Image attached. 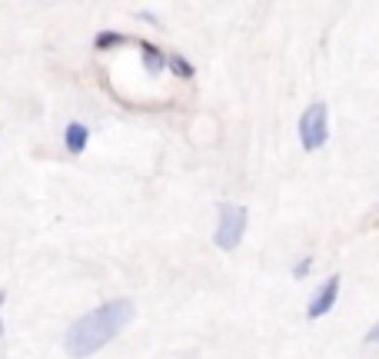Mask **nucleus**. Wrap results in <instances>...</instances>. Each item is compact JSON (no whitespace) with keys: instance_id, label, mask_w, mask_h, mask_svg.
<instances>
[{"instance_id":"obj_1","label":"nucleus","mask_w":379,"mask_h":359,"mask_svg":"<svg viewBox=\"0 0 379 359\" xmlns=\"http://www.w3.org/2000/svg\"><path fill=\"white\" fill-rule=\"evenodd\" d=\"M133 320V306L130 300H113V303H103L97 310H90L87 316H80L74 326L67 330V353L70 356H90L97 353L100 346H107L126 323Z\"/></svg>"},{"instance_id":"obj_2","label":"nucleus","mask_w":379,"mask_h":359,"mask_svg":"<svg viewBox=\"0 0 379 359\" xmlns=\"http://www.w3.org/2000/svg\"><path fill=\"white\" fill-rule=\"evenodd\" d=\"M326 140H330V113H326V103L316 100L300 117V143L303 150H320Z\"/></svg>"},{"instance_id":"obj_3","label":"nucleus","mask_w":379,"mask_h":359,"mask_svg":"<svg viewBox=\"0 0 379 359\" xmlns=\"http://www.w3.org/2000/svg\"><path fill=\"white\" fill-rule=\"evenodd\" d=\"M246 230V206L223 203L220 206V226H216V246L220 250H236Z\"/></svg>"},{"instance_id":"obj_4","label":"nucleus","mask_w":379,"mask_h":359,"mask_svg":"<svg viewBox=\"0 0 379 359\" xmlns=\"http://www.w3.org/2000/svg\"><path fill=\"white\" fill-rule=\"evenodd\" d=\"M336 296H340V276H330V280L323 283L320 290H316V296L310 300V320H320V316H326V313L336 306Z\"/></svg>"},{"instance_id":"obj_5","label":"nucleus","mask_w":379,"mask_h":359,"mask_svg":"<svg viewBox=\"0 0 379 359\" xmlns=\"http://www.w3.org/2000/svg\"><path fill=\"white\" fill-rule=\"evenodd\" d=\"M87 126L84 123H70L67 126V150L70 153H80V150H84V146H87Z\"/></svg>"},{"instance_id":"obj_6","label":"nucleus","mask_w":379,"mask_h":359,"mask_svg":"<svg viewBox=\"0 0 379 359\" xmlns=\"http://www.w3.org/2000/svg\"><path fill=\"white\" fill-rule=\"evenodd\" d=\"M143 54H146V67H150V70H160V64H163V57H160V54H156V50L150 47V44H146V47H143Z\"/></svg>"},{"instance_id":"obj_7","label":"nucleus","mask_w":379,"mask_h":359,"mask_svg":"<svg viewBox=\"0 0 379 359\" xmlns=\"http://www.w3.org/2000/svg\"><path fill=\"white\" fill-rule=\"evenodd\" d=\"M173 67H176V74H180V77H190V74H193V67H190L186 60H180V57H173Z\"/></svg>"},{"instance_id":"obj_8","label":"nucleus","mask_w":379,"mask_h":359,"mask_svg":"<svg viewBox=\"0 0 379 359\" xmlns=\"http://www.w3.org/2000/svg\"><path fill=\"white\" fill-rule=\"evenodd\" d=\"M113 40H123V37H120V34H100L97 47H113Z\"/></svg>"},{"instance_id":"obj_9","label":"nucleus","mask_w":379,"mask_h":359,"mask_svg":"<svg viewBox=\"0 0 379 359\" xmlns=\"http://www.w3.org/2000/svg\"><path fill=\"white\" fill-rule=\"evenodd\" d=\"M310 266H313L310 260H303L300 266H296V270H293V276H306V273H310Z\"/></svg>"},{"instance_id":"obj_10","label":"nucleus","mask_w":379,"mask_h":359,"mask_svg":"<svg viewBox=\"0 0 379 359\" xmlns=\"http://www.w3.org/2000/svg\"><path fill=\"white\" fill-rule=\"evenodd\" d=\"M366 343H379V323H376V326H373L370 333H366Z\"/></svg>"},{"instance_id":"obj_11","label":"nucleus","mask_w":379,"mask_h":359,"mask_svg":"<svg viewBox=\"0 0 379 359\" xmlns=\"http://www.w3.org/2000/svg\"><path fill=\"white\" fill-rule=\"evenodd\" d=\"M0 333H4V326H0Z\"/></svg>"}]
</instances>
